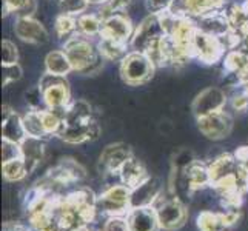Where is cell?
Listing matches in <instances>:
<instances>
[{
    "instance_id": "obj_1",
    "label": "cell",
    "mask_w": 248,
    "mask_h": 231,
    "mask_svg": "<svg viewBox=\"0 0 248 231\" xmlns=\"http://www.w3.org/2000/svg\"><path fill=\"white\" fill-rule=\"evenodd\" d=\"M62 49L70 59L76 74L94 76L99 74L104 68L105 59L99 53L97 42H94L91 37H85L76 32L74 36L63 42Z\"/></svg>"
},
{
    "instance_id": "obj_2",
    "label": "cell",
    "mask_w": 248,
    "mask_h": 231,
    "mask_svg": "<svg viewBox=\"0 0 248 231\" xmlns=\"http://www.w3.org/2000/svg\"><path fill=\"white\" fill-rule=\"evenodd\" d=\"M157 68L151 62V59L142 51L130 49L128 54L119 63V73L125 85L128 87H142L147 85Z\"/></svg>"
},
{
    "instance_id": "obj_3",
    "label": "cell",
    "mask_w": 248,
    "mask_h": 231,
    "mask_svg": "<svg viewBox=\"0 0 248 231\" xmlns=\"http://www.w3.org/2000/svg\"><path fill=\"white\" fill-rule=\"evenodd\" d=\"M162 231H181L188 220V205L174 194L164 193L155 203Z\"/></svg>"
},
{
    "instance_id": "obj_4",
    "label": "cell",
    "mask_w": 248,
    "mask_h": 231,
    "mask_svg": "<svg viewBox=\"0 0 248 231\" xmlns=\"http://www.w3.org/2000/svg\"><path fill=\"white\" fill-rule=\"evenodd\" d=\"M193 59L199 61L202 65H216L222 62V59L227 54V48L220 37L211 36L201 30L194 32L193 37Z\"/></svg>"
},
{
    "instance_id": "obj_5",
    "label": "cell",
    "mask_w": 248,
    "mask_h": 231,
    "mask_svg": "<svg viewBox=\"0 0 248 231\" xmlns=\"http://www.w3.org/2000/svg\"><path fill=\"white\" fill-rule=\"evenodd\" d=\"M196 122H198L199 133L203 138H207L213 142L227 139L228 136H232L234 130V117L232 116L230 111H227V108L196 119Z\"/></svg>"
},
{
    "instance_id": "obj_6",
    "label": "cell",
    "mask_w": 248,
    "mask_h": 231,
    "mask_svg": "<svg viewBox=\"0 0 248 231\" xmlns=\"http://www.w3.org/2000/svg\"><path fill=\"white\" fill-rule=\"evenodd\" d=\"M133 154L134 153L131 147L125 142H113L107 145V147L100 151L99 160L96 164V169L100 179L108 174L119 173V169L122 168V165L133 156Z\"/></svg>"
},
{
    "instance_id": "obj_7",
    "label": "cell",
    "mask_w": 248,
    "mask_h": 231,
    "mask_svg": "<svg viewBox=\"0 0 248 231\" xmlns=\"http://www.w3.org/2000/svg\"><path fill=\"white\" fill-rule=\"evenodd\" d=\"M164 36H165V31L162 28L160 17L157 14H148L139 22V25H136L130 49L145 53L151 44H155L157 39Z\"/></svg>"
},
{
    "instance_id": "obj_8",
    "label": "cell",
    "mask_w": 248,
    "mask_h": 231,
    "mask_svg": "<svg viewBox=\"0 0 248 231\" xmlns=\"http://www.w3.org/2000/svg\"><path fill=\"white\" fill-rule=\"evenodd\" d=\"M228 107V94L224 88L207 87L194 97L191 104V113L196 119L207 114L222 111Z\"/></svg>"
},
{
    "instance_id": "obj_9",
    "label": "cell",
    "mask_w": 248,
    "mask_h": 231,
    "mask_svg": "<svg viewBox=\"0 0 248 231\" xmlns=\"http://www.w3.org/2000/svg\"><path fill=\"white\" fill-rule=\"evenodd\" d=\"M134 30H136V25L133 23L130 14L116 13L104 19L99 37H105V39H111V40L121 42V44L130 45Z\"/></svg>"
},
{
    "instance_id": "obj_10",
    "label": "cell",
    "mask_w": 248,
    "mask_h": 231,
    "mask_svg": "<svg viewBox=\"0 0 248 231\" xmlns=\"http://www.w3.org/2000/svg\"><path fill=\"white\" fill-rule=\"evenodd\" d=\"M13 30L19 40L25 42V44L40 46L49 42L48 30L36 17H16Z\"/></svg>"
},
{
    "instance_id": "obj_11",
    "label": "cell",
    "mask_w": 248,
    "mask_h": 231,
    "mask_svg": "<svg viewBox=\"0 0 248 231\" xmlns=\"http://www.w3.org/2000/svg\"><path fill=\"white\" fill-rule=\"evenodd\" d=\"M165 193L164 185L159 177L150 176L147 181H143L140 185L131 188L130 191V210L131 208H145L155 207V203L162 194Z\"/></svg>"
},
{
    "instance_id": "obj_12",
    "label": "cell",
    "mask_w": 248,
    "mask_h": 231,
    "mask_svg": "<svg viewBox=\"0 0 248 231\" xmlns=\"http://www.w3.org/2000/svg\"><path fill=\"white\" fill-rule=\"evenodd\" d=\"M20 148H22V159L28 169V176H31L46 159V139L27 136L22 140Z\"/></svg>"
},
{
    "instance_id": "obj_13",
    "label": "cell",
    "mask_w": 248,
    "mask_h": 231,
    "mask_svg": "<svg viewBox=\"0 0 248 231\" xmlns=\"http://www.w3.org/2000/svg\"><path fill=\"white\" fill-rule=\"evenodd\" d=\"M25 138H27V131L23 126L22 114L11 105L5 104L2 107V139L22 143Z\"/></svg>"
},
{
    "instance_id": "obj_14",
    "label": "cell",
    "mask_w": 248,
    "mask_h": 231,
    "mask_svg": "<svg viewBox=\"0 0 248 231\" xmlns=\"http://www.w3.org/2000/svg\"><path fill=\"white\" fill-rule=\"evenodd\" d=\"M130 231H162L155 207L131 208L126 213Z\"/></svg>"
},
{
    "instance_id": "obj_15",
    "label": "cell",
    "mask_w": 248,
    "mask_h": 231,
    "mask_svg": "<svg viewBox=\"0 0 248 231\" xmlns=\"http://www.w3.org/2000/svg\"><path fill=\"white\" fill-rule=\"evenodd\" d=\"M196 20V27L198 30L211 34V36H216V37H225L227 34L232 31V25H230V20L225 14L224 10H219V11H213L208 13L199 19H194Z\"/></svg>"
},
{
    "instance_id": "obj_16",
    "label": "cell",
    "mask_w": 248,
    "mask_h": 231,
    "mask_svg": "<svg viewBox=\"0 0 248 231\" xmlns=\"http://www.w3.org/2000/svg\"><path fill=\"white\" fill-rule=\"evenodd\" d=\"M119 176H121V182L128 188L138 186L150 177L148 168L145 167L143 160H140L136 154H133L122 165V168L119 169Z\"/></svg>"
},
{
    "instance_id": "obj_17",
    "label": "cell",
    "mask_w": 248,
    "mask_h": 231,
    "mask_svg": "<svg viewBox=\"0 0 248 231\" xmlns=\"http://www.w3.org/2000/svg\"><path fill=\"white\" fill-rule=\"evenodd\" d=\"M184 173H185L188 182H190V185L194 191L213 186L211 173H210V167H208L207 160L196 159L190 167H186L184 169Z\"/></svg>"
},
{
    "instance_id": "obj_18",
    "label": "cell",
    "mask_w": 248,
    "mask_h": 231,
    "mask_svg": "<svg viewBox=\"0 0 248 231\" xmlns=\"http://www.w3.org/2000/svg\"><path fill=\"white\" fill-rule=\"evenodd\" d=\"M224 211L205 210L198 215V230L199 231H233Z\"/></svg>"
},
{
    "instance_id": "obj_19",
    "label": "cell",
    "mask_w": 248,
    "mask_h": 231,
    "mask_svg": "<svg viewBox=\"0 0 248 231\" xmlns=\"http://www.w3.org/2000/svg\"><path fill=\"white\" fill-rule=\"evenodd\" d=\"M45 71L57 76H70L74 73L73 65L63 49H53L45 56Z\"/></svg>"
},
{
    "instance_id": "obj_20",
    "label": "cell",
    "mask_w": 248,
    "mask_h": 231,
    "mask_svg": "<svg viewBox=\"0 0 248 231\" xmlns=\"http://www.w3.org/2000/svg\"><path fill=\"white\" fill-rule=\"evenodd\" d=\"M46 108H65L71 104V91L70 83L54 85L42 91Z\"/></svg>"
},
{
    "instance_id": "obj_21",
    "label": "cell",
    "mask_w": 248,
    "mask_h": 231,
    "mask_svg": "<svg viewBox=\"0 0 248 231\" xmlns=\"http://www.w3.org/2000/svg\"><path fill=\"white\" fill-rule=\"evenodd\" d=\"M97 48L100 56L105 59V62H122V59L128 54L130 51V45L121 44V42L105 39V37H99L97 40Z\"/></svg>"
},
{
    "instance_id": "obj_22",
    "label": "cell",
    "mask_w": 248,
    "mask_h": 231,
    "mask_svg": "<svg viewBox=\"0 0 248 231\" xmlns=\"http://www.w3.org/2000/svg\"><path fill=\"white\" fill-rule=\"evenodd\" d=\"M227 0H185V11L186 15L191 19H199V17L224 10Z\"/></svg>"
},
{
    "instance_id": "obj_23",
    "label": "cell",
    "mask_w": 248,
    "mask_h": 231,
    "mask_svg": "<svg viewBox=\"0 0 248 231\" xmlns=\"http://www.w3.org/2000/svg\"><path fill=\"white\" fill-rule=\"evenodd\" d=\"M22 121L27 136H32V138H39V139H48L49 136L45 130L44 121H42V114L40 109H31L27 108V111L22 114Z\"/></svg>"
},
{
    "instance_id": "obj_24",
    "label": "cell",
    "mask_w": 248,
    "mask_h": 231,
    "mask_svg": "<svg viewBox=\"0 0 248 231\" xmlns=\"http://www.w3.org/2000/svg\"><path fill=\"white\" fill-rule=\"evenodd\" d=\"M102 23L104 19L99 15V13H83L78 15V32L82 34L85 37H99L102 31Z\"/></svg>"
},
{
    "instance_id": "obj_25",
    "label": "cell",
    "mask_w": 248,
    "mask_h": 231,
    "mask_svg": "<svg viewBox=\"0 0 248 231\" xmlns=\"http://www.w3.org/2000/svg\"><path fill=\"white\" fill-rule=\"evenodd\" d=\"M78 32V17L61 13L54 20V34L59 40H68Z\"/></svg>"
},
{
    "instance_id": "obj_26",
    "label": "cell",
    "mask_w": 248,
    "mask_h": 231,
    "mask_svg": "<svg viewBox=\"0 0 248 231\" xmlns=\"http://www.w3.org/2000/svg\"><path fill=\"white\" fill-rule=\"evenodd\" d=\"M2 173H3V179L8 184L22 182L23 179L28 177V169L22 157L2 164Z\"/></svg>"
},
{
    "instance_id": "obj_27",
    "label": "cell",
    "mask_w": 248,
    "mask_h": 231,
    "mask_svg": "<svg viewBox=\"0 0 248 231\" xmlns=\"http://www.w3.org/2000/svg\"><path fill=\"white\" fill-rule=\"evenodd\" d=\"M198 159L196 153L191 148H179L171 156V168L176 171H184L186 167H190L193 162Z\"/></svg>"
},
{
    "instance_id": "obj_28",
    "label": "cell",
    "mask_w": 248,
    "mask_h": 231,
    "mask_svg": "<svg viewBox=\"0 0 248 231\" xmlns=\"http://www.w3.org/2000/svg\"><path fill=\"white\" fill-rule=\"evenodd\" d=\"M59 11L78 17L90 10V0H57Z\"/></svg>"
},
{
    "instance_id": "obj_29",
    "label": "cell",
    "mask_w": 248,
    "mask_h": 231,
    "mask_svg": "<svg viewBox=\"0 0 248 231\" xmlns=\"http://www.w3.org/2000/svg\"><path fill=\"white\" fill-rule=\"evenodd\" d=\"M23 77V70L19 63L13 65H2V85L10 87V85L19 82Z\"/></svg>"
},
{
    "instance_id": "obj_30",
    "label": "cell",
    "mask_w": 248,
    "mask_h": 231,
    "mask_svg": "<svg viewBox=\"0 0 248 231\" xmlns=\"http://www.w3.org/2000/svg\"><path fill=\"white\" fill-rule=\"evenodd\" d=\"M19 63V48L10 39H3L2 42V65Z\"/></svg>"
},
{
    "instance_id": "obj_31",
    "label": "cell",
    "mask_w": 248,
    "mask_h": 231,
    "mask_svg": "<svg viewBox=\"0 0 248 231\" xmlns=\"http://www.w3.org/2000/svg\"><path fill=\"white\" fill-rule=\"evenodd\" d=\"M20 157H22L20 143L2 139V164H5V162H10V160L20 159Z\"/></svg>"
},
{
    "instance_id": "obj_32",
    "label": "cell",
    "mask_w": 248,
    "mask_h": 231,
    "mask_svg": "<svg viewBox=\"0 0 248 231\" xmlns=\"http://www.w3.org/2000/svg\"><path fill=\"white\" fill-rule=\"evenodd\" d=\"M102 231H130L126 216H109L102 227Z\"/></svg>"
},
{
    "instance_id": "obj_33",
    "label": "cell",
    "mask_w": 248,
    "mask_h": 231,
    "mask_svg": "<svg viewBox=\"0 0 248 231\" xmlns=\"http://www.w3.org/2000/svg\"><path fill=\"white\" fill-rule=\"evenodd\" d=\"M32 0H3V15L14 14L16 17L27 8Z\"/></svg>"
},
{
    "instance_id": "obj_34",
    "label": "cell",
    "mask_w": 248,
    "mask_h": 231,
    "mask_svg": "<svg viewBox=\"0 0 248 231\" xmlns=\"http://www.w3.org/2000/svg\"><path fill=\"white\" fill-rule=\"evenodd\" d=\"M173 0H145V10L148 14H164L170 10Z\"/></svg>"
},
{
    "instance_id": "obj_35",
    "label": "cell",
    "mask_w": 248,
    "mask_h": 231,
    "mask_svg": "<svg viewBox=\"0 0 248 231\" xmlns=\"http://www.w3.org/2000/svg\"><path fill=\"white\" fill-rule=\"evenodd\" d=\"M157 131L162 134V136H171L173 134V131H174V123L171 122V121H162L160 123H159V126H157Z\"/></svg>"
},
{
    "instance_id": "obj_36",
    "label": "cell",
    "mask_w": 248,
    "mask_h": 231,
    "mask_svg": "<svg viewBox=\"0 0 248 231\" xmlns=\"http://www.w3.org/2000/svg\"><path fill=\"white\" fill-rule=\"evenodd\" d=\"M105 2H107V0H90L91 5H97V6L102 5V3H105Z\"/></svg>"
}]
</instances>
